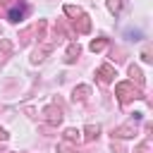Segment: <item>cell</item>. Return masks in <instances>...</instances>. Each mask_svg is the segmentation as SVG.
Listing matches in <instances>:
<instances>
[{
  "label": "cell",
  "instance_id": "obj_1",
  "mask_svg": "<svg viewBox=\"0 0 153 153\" xmlns=\"http://www.w3.org/2000/svg\"><path fill=\"white\" fill-rule=\"evenodd\" d=\"M17 17H22V7H19V10H12V12H10V19H14V22H17Z\"/></svg>",
  "mask_w": 153,
  "mask_h": 153
}]
</instances>
